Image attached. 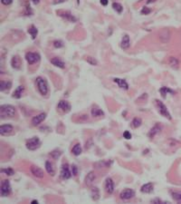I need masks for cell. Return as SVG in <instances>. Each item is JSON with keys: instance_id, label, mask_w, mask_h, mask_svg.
<instances>
[{"instance_id": "1f68e13d", "label": "cell", "mask_w": 181, "mask_h": 204, "mask_svg": "<svg viewBox=\"0 0 181 204\" xmlns=\"http://www.w3.org/2000/svg\"><path fill=\"white\" fill-rule=\"evenodd\" d=\"M62 155V152L59 151V150H54V151H52L50 152V156L52 157L53 159L54 160H57V159H59V157Z\"/></svg>"}, {"instance_id": "83f0119b", "label": "cell", "mask_w": 181, "mask_h": 204, "mask_svg": "<svg viewBox=\"0 0 181 204\" xmlns=\"http://www.w3.org/2000/svg\"><path fill=\"white\" fill-rule=\"evenodd\" d=\"M92 198L93 200H98L100 199V191L98 188L93 187L92 189Z\"/></svg>"}, {"instance_id": "f1b7e54d", "label": "cell", "mask_w": 181, "mask_h": 204, "mask_svg": "<svg viewBox=\"0 0 181 204\" xmlns=\"http://www.w3.org/2000/svg\"><path fill=\"white\" fill-rule=\"evenodd\" d=\"M92 115L93 117H99V116H103L104 113L103 111L100 108H92Z\"/></svg>"}, {"instance_id": "ab89813d", "label": "cell", "mask_w": 181, "mask_h": 204, "mask_svg": "<svg viewBox=\"0 0 181 204\" xmlns=\"http://www.w3.org/2000/svg\"><path fill=\"white\" fill-rule=\"evenodd\" d=\"M131 133L129 132V131H125L124 133H123V138H125V139H127V140H130L131 139Z\"/></svg>"}, {"instance_id": "60d3db41", "label": "cell", "mask_w": 181, "mask_h": 204, "mask_svg": "<svg viewBox=\"0 0 181 204\" xmlns=\"http://www.w3.org/2000/svg\"><path fill=\"white\" fill-rule=\"evenodd\" d=\"M151 203H158V204H161V203H164L162 200H161L160 199L158 198H156V199H153V200H151Z\"/></svg>"}, {"instance_id": "8fae6325", "label": "cell", "mask_w": 181, "mask_h": 204, "mask_svg": "<svg viewBox=\"0 0 181 204\" xmlns=\"http://www.w3.org/2000/svg\"><path fill=\"white\" fill-rule=\"evenodd\" d=\"M30 172H31V173H32L34 176H35L36 178H40V179H42V178H44V171H43L41 168H39V167L35 166V165L31 166Z\"/></svg>"}, {"instance_id": "bcb514c9", "label": "cell", "mask_w": 181, "mask_h": 204, "mask_svg": "<svg viewBox=\"0 0 181 204\" xmlns=\"http://www.w3.org/2000/svg\"><path fill=\"white\" fill-rule=\"evenodd\" d=\"M156 0H148L147 1V4H150V3H153V2H155Z\"/></svg>"}, {"instance_id": "9a60e30c", "label": "cell", "mask_w": 181, "mask_h": 204, "mask_svg": "<svg viewBox=\"0 0 181 204\" xmlns=\"http://www.w3.org/2000/svg\"><path fill=\"white\" fill-rule=\"evenodd\" d=\"M161 129H162V127H161V125L159 124H157L156 125H154L153 127H152L150 129V131L148 133V136L149 138H153L155 135H157L160 131H161Z\"/></svg>"}, {"instance_id": "74e56055", "label": "cell", "mask_w": 181, "mask_h": 204, "mask_svg": "<svg viewBox=\"0 0 181 204\" xmlns=\"http://www.w3.org/2000/svg\"><path fill=\"white\" fill-rule=\"evenodd\" d=\"M150 12H151V9L149 8V7H146V6H144L143 8L141 9V14L142 15H149Z\"/></svg>"}, {"instance_id": "3957f363", "label": "cell", "mask_w": 181, "mask_h": 204, "mask_svg": "<svg viewBox=\"0 0 181 204\" xmlns=\"http://www.w3.org/2000/svg\"><path fill=\"white\" fill-rule=\"evenodd\" d=\"M25 146H26V148L28 150L35 151L41 146V142L39 140V138L35 136V137H33L31 139H28V140L26 141V143H25Z\"/></svg>"}, {"instance_id": "e575fe53", "label": "cell", "mask_w": 181, "mask_h": 204, "mask_svg": "<svg viewBox=\"0 0 181 204\" xmlns=\"http://www.w3.org/2000/svg\"><path fill=\"white\" fill-rule=\"evenodd\" d=\"M169 64H170V66H172V67H175L177 68L178 66V60L175 57H171L169 59Z\"/></svg>"}, {"instance_id": "ac0fdd59", "label": "cell", "mask_w": 181, "mask_h": 204, "mask_svg": "<svg viewBox=\"0 0 181 204\" xmlns=\"http://www.w3.org/2000/svg\"><path fill=\"white\" fill-rule=\"evenodd\" d=\"M114 83H116L117 85L122 88V89H124V90H128L129 89V85H128V83L124 80V79H120V78H114L113 79Z\"/></svg>"}, {"instance_id": "277c9868", "label": "cell", "mask_w": 181, "mask_h": 204, "mask_svg": "<svg viewBox=\"0 0 181 204\" xmlns=\"http://www.w3.org/2000/svg\"><path fill=\"white\" fill-rule=\"evenodd\" d=\"M155 104L158 107V112H159V114L161 115H163L164 117H166L168 120L172 119V117H171V115H170V114L168 112L167 106L162 103V102L159 101V100H155Z\"/></svg>"}, {"instance_id": "30bf717a", "label": "cell", "mask_w": 181, "mask_h": 204, "mask_svg": "<svg viewBox=\"0 0 181 204\" xmlns=\"http://www.w3.org/2000/svg\"><path fill=\"white\" fill-rule=\"evenodd\" d=\"M45 118H46V114L45 113H41L39 114H37L35 117H33V119H32V124L34 126L39 125L41 123H43L44 121Z\"/></svg>"}, {"instance_id": "cb8c5ba5", "label": "cell", "mask_w": 181, "mask_h": 204, "mask_svg": "<svg viewBox=\"0 0 181 204\" xmlns=\"http://www.w3.org/2000/svg\"><path fill=\"white\" fill-rule=\"evenodd\" d=\"M44 165H45V170H46L47 173L50 174L51 176H54V167H53L52 162H49V161H46L45 163H44Z\"/></svg>"}, {"instance_id": "d6a6232c", "label": "cell", "mask_w": 181, "mask_h": 204, "mask_svg": "<svg viewBox=\"0 0 181 204\" xmlns=\"http://www.w3.org/2000/svg\"><path fill=\"white\" fill-rule=\"evenodd\" d=\"M112 8L114 9V10H115L117 13H121L122 11H123V7H122V6L120 5V4H119V3H113L112 4Z\"/></svg>"}, {"instance_id": "836d02e7", "label": "cell", "mask_w": 181, "mask_h": 204, "mask_svg": "<svg viewBox=\"0 0 181 204\" xmlns=\"http://www.w3.org/2000/svg\"><path fill=\"white\" fill-rule=\"evenodd\" d=\"M1 172H2V173H5V174H6V175H8V176H12V175H14V174H15V171H14L12 168L3 169V170H1Z\"/></svg>"}, {"instance_id": "5bb4252c", "label": "cell", "mask_w": 181, "mask_h": 204, "mask_svg": "<svg viewBox=\"0 0 181 204\" xmlns=\"http://www.w3.org/2000/svg\"><path fill=\"white\" fill-rule=\"evenodd\" d=\"M13 131V126L10 124H5L0 126V133L1 135H8Z\"/></svg>"}, {"instance_id": "9c48e42d", "label": "cell", "mask_w": 181, "mask_h": 204, "mask_svg": "<svg viewBox=\"0 0 181 204\" xmlns=\"http://www.w3.org/2000/svg\"><path fill=\"white\" fill-rule=\"evenodd\" d=\"M57 109L59 111H62V113H68L71 110V104L67 101L62 100L59 102L58 104H57Z\"/></svg>"}, {"instance_id": "e0dca14e", "label": "cell", "mask_w": 181, "mask_h": 204, "mask_svg": "<svg viewBox=\"0 0 181 204\" xmlns=\"http://www.w3.org/2000/svg\"><path fill=\"white\" fill-rule=\"evenodd\" d=\"M130 36L128 35H123L122 37V40L120 42V47L122 49H127L130 47Z\"/></svg>"}, {"instance_id": "44dd1931", "label": "cell", "mask_w": 181, "mask_h": 204, "mask_svg": "<svg viewBox=\"0 0 181 204\" xmlns=\"http://www.w3.org/2000/svg\"><path fill=\"white\" fill-rule=\"evenodd\" d=\"M24 90H25L24 86H22V85L18 86V87H17V88L14 91V92H13V95H12L13 98H15V99H19V98H21Z\"/></svg>"}, {"instance_id": "d4e9b609", "label": "cell", "mask_w": 181, "mask_h": 204, "mask_svg": "<svg viewBox=\"0 0 181 204\" xmlns=\"http://www.w3.org/2000/svg\"><path fill=\"white\" fill-rule=\"evenodd\" d=\"M12 85V83L9 82V81H1V83H0V89H1L2 92H6L7 91L8 89H10Z\"/></svg>"}, {"instance_id": "4316f807", "label": "cell", "mask_w": 181, "mask_h": 204, "mask_svg": "<svg viewBox=\"0 0 181 204\" xmlns=\"http://www.w3.org/2000/svg\"><path fill=\"white\" fill-rule=\"evenodd\" d=\"M82 147L80 145V143H77V144H75L73 148H72V152L73 155L75 156H78L82 153Z\"/></svg>"}, {"instance_id": "7dc6e473", "label": "cell", "mask_w": 181, "mask_h": 204, "mask_svg": "<svg viewBox=\"0 0 181 204\" xmlns=\"http://www.w3.org/2000/svg\"><path fill=\"white\" fill-rule=\"evenodd\" d=\"M31 203H32V204H37V203H38V201H37L36 200H32V201H31Z\"/></svg>"}, {"instance_id": "52a82bcc", "label": "cell", "mask_w": 181, "mask_h": 204, "mask_svg": "<svg viewBox=\"0 0 181 204\" xmlns=\"http://www.w3.org/2000/svg\"><path fill=\"white\" fill-rule=\"evenodd\" d=\"M135 196V191L132 189H124L120 194V198L122 200H128Z\"/></svg>"}, {"instance_id": "2e32d148", "label": "cell", "mask_w": 181, "mask_h": 204, "mask_svg": "<svg viewBox=\"0 0 181 204\" xmlns=\"http://www.w3.org/2000/svg\"><path fill=\"white\" fill-rule=\"evenodd\" d=\"M95 178H96V176H95L94 172H90L87 175H86V177H85V184L87 185V186H91V185H92V183L94 182L95 181Z\"/></svg>"}, {"instance_id": "8992f818", "label": "cell", "mask_w": 181, "mask_h": 204, "mask_svg": "<svg viewBox=\"0 0 181 204\" xmlns=\"http://www.w3.org/2000/svg\"><path fill=\"white\" fill-rule=\"evenodd\" d=\"M25 59L29 64H35L40 60V54L35 52H29L25 54Z\"/></svg>"}, {"instance_id": "7c38bea8", "label": "cell", "mask_w": 181, "mask_h": 204, "mask_svg": "<svg viewBox=\"0 0 181 204\" xmlns=\"http://www.w3.org/2000/svg\"><path fill=\"white\" fill-rule=\"evenodd\" d=\"M114 187H115V185H114L113 180L111 178H107L105 180V189H106V191L109 194H111L114 191Z\"/></svg>"}, {"instance_id": "7bdbcfd3", "label": "cell", "mask_w": 181, "mask_h": 204, "mask_svg": "<svg viewBox=\"0 0 181 204\" xmlns=\"http://www.w3.org/2000/svg\"><path fill=\"white\" fill-rule=\"evenodd\" d=\"M65 1H67V0H54L53 4L54 5H57V4H60V3H63Z\"/></svg>"}, {"instance_id": "b9f144b4", "label": "cell", "mask_w": 181, "mask_h": 204, "mask_svg": "<svg viewBox=\"0 0 181 204\" xmlns=\"http://www.w3.org/2000/svg\"><path fill=\"white\" fill-rule=\"evenodd\" d=\"M1 2L3 5L5 6H8V5H10L12 2H13V0H1Z\"/></svg>"}, {"instance_id": "8d00e7d4", "label": "cell", "mask_w": 181, "mask_h": 204, "mask_svg": "<svg viewBox=\"0 0 181 204\" xmlns=\"http://www.w3.org/2000/svg\"><path fill=\"white\" fill-rule=\"evenodd\" d=\"M72 173H73V176H76L78 174V167L76 166L75 164L72 165Z\"/></svg>"}, {"instance_id": "f35d334b", "label": "cell", "mask_w": 181, "mask_h": 204, "mask_svg": "<svg viewBox=\"0 0 181 204\" xmlns=\"http://www.w3.org/2000/svg\"><path fill=\"white\" fill-rule=\"evenodd\" d=\"M87 62H88L89 64H91L92 66H96V64H97L96 59L93 58V57H88V58H87Z\"/></svg>"}, {"instance_id": "ffe728a7", "label": "cell", "mask_w": 181, "mask_h": 204, "mask_svg": "<svg viewBox=\"0 0 181 204\" xmlns=\"http://www.w3.org/2000/svg\"><path fill=\"white\" fill-rule=\"evenodd\" d=\"M153 191V184L151 182L146 183L144 185H142L141 188H140V191L143 192V193H150Z\"/></svg>"}, {"instance_id": "d590c367", "label": "cell", "mask_w": 181, "mask_h": 204, "mask_svg": "<svg viewBox=\"0 0 181 204\" xmlns=\"http://www.w3.org/2000/svg\"><path fill=\"white\" fill-rule=\"evenodd\" d=\"M54 46L55 48H61L63 46V43L61 40H55L54 42Z\"/></svg>"}, {"instance_id": "f6af8a7d", "label": "cell", "mask_w": 181, "mask_h": 204, "mask_svg": "<svg viewBox=\"0 0 181 204\" xmlns=\"http://www.w3.org/2000/svg\"><path fill=\"white\" fill-rule=\"evenodd\" d=\"M39 1H40V0H32V2L34 3V4H38V3H39Z\"/></svg>"}, {"instance_id": "d6986e66", "label": "cell", "mask_w": 181, "mask_h": 204, "mask_svg": "<svg viewBox=\"0 0 181 204\" xmlns=\"http://www.w3.org/2000/svg\"><path fill=\"white\" fill-rule=\"evenodd\" d=\"M51 63L52 64H54V66H57V67H59V68H62L63 69L65 67V64L63 60H61L60 58L58 57H54L51 59Z\"/></svg>"}, {"instance_id": "4fadbf2b", "label": "cell", "mask_w": 181, "mask_h": 204, "mask_svg": "<svg viewBox=\"0 0 181 204\" xmlns=\"http://www.w3.org/2000/svg\"><path fill=\"white\" fill-rule=\"evenodd\" d=\"M61 17H63V19H65L66 21H69V22H73V23H74V22H76L77 21V18H76L73 15H72L71 13H69V12H62L60 15H59Z\"/></svg>"}, {"instance_id": "5b68a950", "label": "cell", "mask_w": 181, "mask_h": 204, "mask_svg": "<svg viewBox=\"0 0 181 204\" xmlns=\"http://www.w3.org/2000/svg\"><path fill=\"white\" fill-rule=\"evenodd\" d=\"M11 192V186L10 182L8 180H3L1 182V188H0V194L2 197L8 196Z\"/></svg>"}, {"instance_id": "4dcf8cb0", "label": "cell", "mask_w": 181, "mask_h": 204, "mask_svg": "<svg viewBox=\"0 0 181 204\" xmlns=\"http://www.w3.org/2000/svg\"><path fill=\"white\" fill-rule=\"evenodd\" d=\"M141 124H142V121L139 118H134L131 122V127L134 128V129L139 128L141 125Z\"/></svg>"}, {"instance_id": "7402d4cb", "label": "cell", "mask_w": 181, "mask_h": 204, "mask_svg": "<svg viewBox=\"0 0 181 204\" xmlns=\"http://www.w3.org/2000/svg\"><path fill=\"white\" fill-rule=\"evenodd\" d=\"M21 59L19 56H14L12 58V61H11V64H12V67L15 68V69H19L21 66Z\"/></svg>"}, {"instance_id": "f546056e", "label": "cell", "mask_w": 181, "mask_h": 204, "mask_svg": "<svg viewBox=\"0 0 181 204\" xmlns=\"http://www.w3.org/2000/svg\"><path fill=\"white\" fill-rule=\"evenodd\" d=\"M28 33L31 35L33 39H35V37L37 36V34H38V30L35 25H31L29 27V29H28Z\"/></svg>"}, {"instance_id": "6da1fadb", "label": "cell", "mask_w": 181, "mask_h": 204, "mask_svg": "<svg viewBox=\"0 0 181 204\" xmlns=\"http://www.w3.org/2000/svg\"><path fill=\"white\" fill-rule=\"evenodd\" d=\"M36 85H37L38 91H39V92L43 96L47 95V94H48V92H49V88H48V85H47L46 81L43 77L36 78Z\"/></svg>"}, {"instance_id": "ee69618b", "label": "cell", "mask_w": 181, "mask_h": 204, "mask_svg": "<svg viewBox=\"0 0 181 204\" xmlns=\"http://www.w3.org/2000/svg\"><path fill=\"white\" fill-rule=\"evenodd\" d=\"M100 2H101V6H106L109 3L108 0H100Z\"/></svg>"}, {"instance_id": "ba28073f", "label": "cell", "mask_w": 181, "mask_h": 204, "mask_svg": "<svg viewBox=\"0 0 181 204\" xmlns=\"http://www.w3.org/2000/svg\"><path fill=\"white\" fill-rule=\"evenodd\" d=\"M72 172L70 171V168H69V164L67 163H63L62 165V168H61V177L63 179V180H68L72 177Z\"/></svg>"}, {"instance_id": "7a4b0ae2", "label": "cell", "mask_w": 181, "mask_h": 204, "mask_svg": "<svg viewBox=\"0 0 181 204\" xmlns=\"http://www.w3.org/2000/svg\"><path fill=\"white\" fill-rule=\"evenodd\" d=\"M0 114L1 117H13L15 114V108L10 104L1 105L0 107Z\"/></svg>"}, {"instance_id": "603a6c76", "label": "cell", "mask_w": 181, "mask_h": 204, "mask_svg": "<svg viewBox=\"0 0 181 204\" xmlns=\"http://www.w3.org/2000/svg\"><path fill=\"white\" fill-rule=\"evenodd\" d=\"M159 92H160V95H162L163 98H166V95H167L168 92V94H171V95H174L175 94V92L172 89H170L168 87H166V86L160 88L159 89Z\"/></svg>"}, {"instance_id": "484cf974", "label": "cell", "mask_w": 181, "mask_h": 204, "mask_svg": "<svg viewBox=\"0 0 181 204\" xmlns=\"http://www.w3.org/2000/svg\"><path fill=\"white\" fill-rule=\"evenodd\" d=\"M171 196H172L173 200L178 203H181V191H171Z\"/></svg>"}]
</instances>
